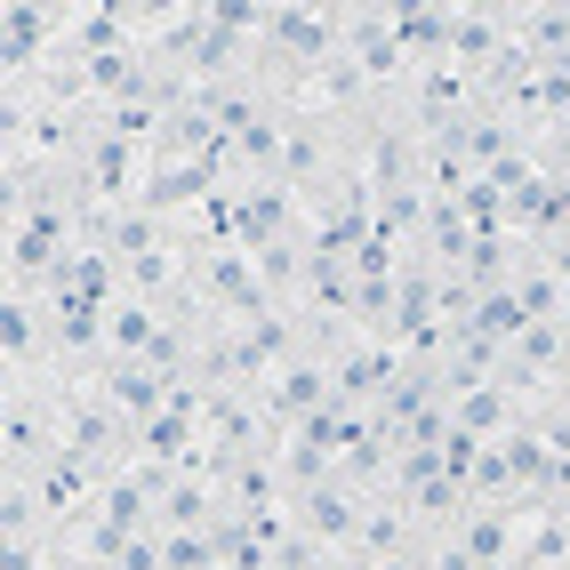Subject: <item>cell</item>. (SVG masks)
<instances>
[{
	"label": "cell",
	"mask_w": 570,
	"mask_h": 570,
	"mask_svg": "<svg viewBox=\"0 0 570 570\" xmlns=\"http://www.w3.org/2000/svg\"><path fill=\"white\" fill-rule=\"evenodd\" d=\"M370 507H377V490H362V482H346V474H322L289 514H297V530H306L330 562H354V554H362V530H370Z\"/></svg>",
	"instance_id": "7a4b0ae2"
},
{
	"label": "cell",
	"mask_w": 570,
	"mask_h": 570,
	"mask_svg": "<svg viewBox=\"0 0 570 570\" xmlns=\"http://www.w3.org/2000/svg\"><path fill=\"white\" fill-rule=\"evenodd\" d=\"M65 459V426H57V377L49 386H0V474L24 482Z\"/></svg>",
	"instance_id": "6da1fadb"
},
{
	"label": "cell",
	"mask_w": 570,
	"mask_h": 570,
	"mask_svg": "<svg viewBox=\"0 0 570 570\" xmlns=\"http://www.w3.org/2000/svg\"><path fill=\"white\" fill-rule=\"evenodd\" d=\"M225 547H217V530H161V570H217Z\"/></svg>",
	"instance_id": "3957f363"
}]
</instances>
